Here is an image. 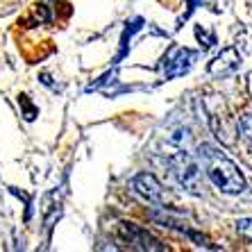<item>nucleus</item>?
<instances>
[{
  "label": "nucleus",
  "mask_w": 252,
  "mask_h": 252,
  "mask_svg": "<svg viewBox=\"0 0 252 252\" xmlns=\"http://www.w3.org/2000/svg\"><path fill=\"white\" fill-rule=\"evenodd\" d=\"M118 239L123 241L132 250H164V246L155 239L150 232L134 223H121L118 225Z\"/></svg>",
  "instance_id": "obj_4"
},
{
  "label": "nucleus",
  "mask_w": 252,
  "mask_h": 252,
  "mask_svg": "<svg viewBox=\"0 0 252 252\" xmlns=\"http://www.w3.org/2000/svg\"><path fill=\"white\" fill-rule=\"evenodd\" d=\"M132 187H134V191L141 195V198L148 200V202H153V205H161V202L166 200L164 187H161L157 177L150 175V173H141V175H136L134 182H132Z\"/></svg>",
  "instance_id": "obj_6"
},
{
  "label": "nucleus",
  "mask_w": 252,
  "mask_h": 252,
  "mask_svg": "<svg viewBox=\"0 0 252 252\" xmlns=\"http://www.w3.org/2000/svg\"><path fill=\"white\" fill-rule=\"evenodd\" d=\"M239 132H241V139L246 141L248 150L252 153V114H246V116H241V121H239Z\"/></svg>",
  "instance_id": "obj_8"
},
{
  "label": "nucleus",
  "mask_w": 252,
  "mask_h": 252,
  "mask_svg": "<svg viewBox=\"0 0 252 252\" xmlns=\"http://www.w3.org/2000/svg\"><path fill=\"white\" fill-rule=\"evenodd\" d=\"M193 62H195L193 50H189V48H170L168 55L164 57V77L173 80V77L184 75L193 66Z\"/></svg>",
  "instance_id": "obj_5"
},
{
  "label": "nucleus",
  "mask_w": 252,
  "mask_h": 252,
  "mask_svg": "<svg viewBox=\"0 0 252 252\" xmlns=\"http://www.w3.org/2000/svg\"><path fill=\"white\" fill-rule=\"evenodd\" d=\"M214 98H216V95H214ZM205 107H207V121H209L211 132L220 139V143H227V146L234 143V134L239 132V123L227 114L223 100L220 98L205 100Z\"/></svg>",
  "instance_id": "obj_3"
},
{
  "label": "nucleus",
  "mask_w": 252,
  "mask_h": 252,
  "mask_svg": "<svg viewBox=\"0 0 252 252\" xmlns=\"http://www.w3.org/2000/svg\"><path fill=\"white\" fill-rule=\"evenodd\" d=\"M239 66H241V55L234 48H225V50H220V55H216L209 62V73L216 77H227L234 75Z\"/></svg>",
  "instance_id": "obj_7"
},
{
  "label": "nucleus",
  "mask_w": 252,
  "mask_h": 252,
  "mask_svg": "<svg viewBox=\"0 0 252 252\" xmlns=\"http://www.w3.org/2000/svg\"><path fill=\"white\" fill-rule=\"evenodd\" d=\"M198 159L205 166L207 177L211 180V184L229 195H239L246 191V177L241 173V168L220 150H216L214 146H200L198 148Z\"/></svg>",
  "instance_id": "obj_1"
},
{
  "label": "nucleus",
  "mask_w": 252,
  "mask_h": 252,
  "mask_svg": "<svg viewBox=\"0 0 252 252\" xmlns=\"http://www.w3.org/2000/svg\"><path fill=\"white\" fill-rule=\"evenodd\" d=\"M236 232H239L246 241L252 243V218H241L239 223H236Z\"/></svg>",
  "instance_id": "obj_9"
},
{
  "label": "nucleus",
  "mask_w": 252,
  "mask_h": 252,
  "mask_svg": "<svg viewBox=\"0 0 252 252\" xmlns=\"http://www.w3.org/2000/svg\"><path fill=\"white\" fill-rule=\"evenodd\" d=\"M168 164H170V170L175 180L180 182V187L184 191L193 195H200L202 193V173H200V164L195 161V157L189 153L187 148H177L175 153L168 157Z\"/></svg>",
  "instance_id": "obj_2"
}]
</instances>
